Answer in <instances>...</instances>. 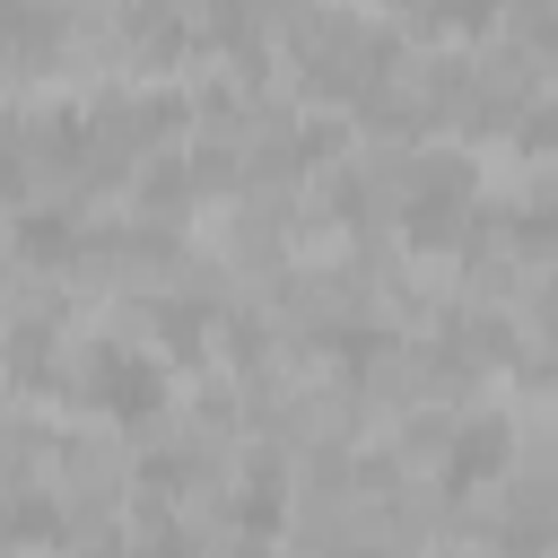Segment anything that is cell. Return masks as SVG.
I'll list each match as a JSON object with an SVG mask.
<instances>
[{
    "instance_id": "5",
    "label": "cell",
    "mask_w": 558,
    "mask_h": 558,
    "mask_svg": "<svg viewBox=\"0 0 558 558\" xmlns=\"http://www.w3.org/2000/svg\"><path fill=\"white\" fill-rule=\"evenodd\" d=\"M17 244H26L35 262H61V253H70V227H61V218H26V227H17Z\"/></svg>"
},
{
    "instance_id": "1",
    "label": "cell",
    "mask_w": 558,
    "mask_h": 558,
    "mask_svg": "<svg viewBox=\"0 0 558 558\" xmlns=\"http://www.w3.org/2000/svg\"><path fill=\"white\" fill-rule=\"evenodd\" d=\"M87 392H96L122 427H148V418L166 410V375H157V366H140L131 349H96V357H87Z\"/></svg>"
},
{
    "instance_id": "4",
    "label": "cell",
    "mask_w": 558,
    "mask_h": 558,
    "mask_svg": "<svg viewBox=\"0 0 558 558\" xmlns=\"http://www.w3.org/2000/svg\"><path fill=\"white\" fill-rule=\"evenodd\" d=\"M44 44H52V26L26 0H0V52H44Z\"/></svg>"
},
{
    "instance_id": "7",
    "label": "cell",
    "mask_w": 558,
    "mask_h": 558,
    "mask_svg": "<svg viewBox=\"0 0 558 558\" xmlns=\"http://www.w3.org/2000/svg\"><path fill=\"white\" fill-rule=\"evenodd\" d=\"M270 523H279V488L253 480V488H244V532H270Z\"/></svg>"
},
{
    "instance_id": "2",
    "label": "cell",
    "mask_w": 558,
    "mask_h": 558,
    "mask_svg": "<svg viewBox=\"0 0 558 558\" xmlns=\"http://www.w3.org/2000/svg\"><path fill=\"white\" fill-rule=\"evenodd\" d=\"M506 453H514L506 418H471V427L453 436V462H445V480H453V488H480V480H497V471H506Z\"/></svg>"
},
{
    "instance_id": "3",
    "label": "cell",
    "mask_w": 558,
    "mask_h": 558,
    "mask_svg": "<svg viewBox=\"0 0 558 558\" xmlns=\"http://www.w3.org/2000/svg\"><path fill=\"white\" fill-rule=\"evenodd\" d=\"M9 375H17V384H35V392H44V384H61V366H52V331H44V323L9 331Z\"/></svg>"
},
{
    "instance_id": "6",
    "label": "cell",
    "mask_w": 558,
    "mask_h": 558,
    "mask_svg": "<svg viewBox=\"0 0 558 558\" xmlns=\"http://www.w3.org/2000/svg\"><path fill=\"white\" fill-rule=\"evenodd\" d=\"M131 44H148V52H174V17L148 0V9H131Z\"/></svg>"
}]
</instances>
